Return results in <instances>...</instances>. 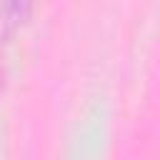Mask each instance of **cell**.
Instances as JSON below:
<instances>
[{"label": "cell", "mask_w": 160, "mask_h": 160, "mask_svg": "<svg viewBox=\"0 0 160 160\" xmlns=\"http://www.w3.org/2000/svg\"><path fill=\"white\" fill-rule=\"evenodd\" d=\"M30 2H32V0H10V8L15 10V15H20V18H22Z\"/></svg>", "instance_id": "obj_1"}]
</instances>
